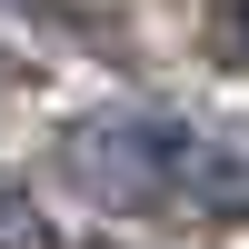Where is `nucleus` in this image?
Here are the masks:
<instances>
[{"instance_id": "f257e3e1", "label": "nucleus", "mask_w": 249, "mask_h": 249, "mask_svg": "<svg viewBox=\"0 0 249 249\" xmlns=\"http://www.w3.org/2000/svg\"><path fill=\"white\" fill-rule=\"evenodd\" d=\"M60 170L80 179L110 210H170V199H249V160L230 140H210L179 110H140V100H110V110H80L60 130Z\"/></svg>"}, {"instance_id": "f03ea898", "label": "nucleus", "mask_w": 249, "mask_h": 249, "mask_svg": "<svg viewBox=\"0 0 249 249\" xmlns=\"http://www.w3.org/2000/svg\"><path fill=\"white\" fill-rule=\"evenodd\" d=\"M0 249H70V239H60V219H40L20 190H0Z\"/></svg>"}, {"instance_id": "7ed1b4c3", "label": "nucleus", "mask_w": 249, "mask_h": 249, "mask_svg": "<svg viewBox=\"0 0 249 249\" xmlns=\"http://www.w3.org/2000/svg\"><path fill=\"white\" fill-rule=\"evenodd\" d=\"M210 20H219V40L249 60V0H210Z\"/></svg>"}]
</instances>
